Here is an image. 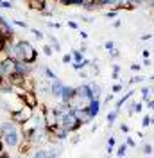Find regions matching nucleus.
I'll use <instances>...</instances> for the list:
<instances>
[{"mask_svg": "<svg viewBox=\"0 0 154 158\" xmlns=\"http://www.w3.org/2000/svg\"><path fill=\"white\" fill-rule=\"evenodd\" d=\"M147 106H149V110H154V101H152V99H149V101H147Z\"/></svg>", "mask_w": 154, "mask_h": 158, "instance_id": "40", "label": "nucleus"}, {"mask_svg": "<svg viewBox=\"0 0 154 158\" xmlns=\"http://www.w3.org/2000/svg\"><path fill=\"white\" fill-rule=\"evenodd\" d=\"M140 81H144V77H142V76L138 74V76H135V77H131V81H129V83L133 85V83H140Z\"/></svg>", "mask_w": 154, "mask_h": 158, "instance_id": "32", "label": "nucleus"}, {"mask_svg": "<svg viewBox=\"0 0 154 158\" xmlns=\"http://www.w3.org/2000/svg\"><path fill=\"white\" fill-rule=\"evenodd\" d=\"M109 56H111V58H118V56H120V52H118V49H113L111 52H109Z\"/></svg>", "mask_w": 154, "mask_h": 158, "instance_id": "37", "label": "nucleus"}, {"mask_svg": "<svg viewBox=\"0 0 154 158\" xmlns=\"http://www.w3.org/2000/svg\"><path fill=\"white\" fill-rule=\"evenodd\" d=\"M81 6L86 9H93L95 7V0H81Z\"/></svg>", "mask_w": 154, "mask_h": 158, "instance_id": "17", "label": "nucleus"}, {"mask_svg": "<svg viewBox=\"0 0 154 158\" xmlns=\"http://www.w3.org/2000/svg\"><path fill=\"white\" fill-rule=\"evenodd\" d=\"M107 146H109V148H113V146H115V137H109V140H107Z\"/></svg>", "mask_w": 154, "mask_h": 158, "instance_id": "39", "label": "nucleus"}, {"mask_svg": "<svg viewBox=\"0 0 154 158\" xmlns=\"http://www.w3.org/2000/svg\"><path fill=\"white\" fill-rule=\"evenodd\" d=\"M67 25L70 29H79V25H77V22H67Z\"/></svg>", "mask_w": 154, "mask_h": 158, "instance_id": "35", "label": "nucleus"}, {"mask_svg": "<svg viewBox=\"0 0 154 158\" xmlns=\"http://www.w3.org/2000/svg\"><path fill=\"white\" fill-rule=\"evenodd\" d=\"M142 54H144V58H145V59H149V56H151V50H149V49H145L144 52H142Z\"/></svg>", "mask_w": 154, "mask_h": 158, "instance_id": "41", "label": "nucleus"}, {"mask_svg": "<svg viewBox=\"0 0 154 158\" xmlns=\"http://www.w3.org/2000/svg\"><path fill=\"white\" fill-rule=\"evenodd\" d=\"M142 126H144V128L151 126V115H145V117H144V122H142Z\"/></svg>", "mask_w": 154, "mask_h": 158, "instance_id": "26", "label": "nucleus"}, {"mask_svg": "<svg viewBox=\"0 0 154 158\" xmlns=\"http://www.w3.org/2000/svg\"><path fill=\"white\" fill-rule=\"evenodd\" d=\"M106 16H107V18H115V16H116V11H115V9L107 11V13H106Z\"/></svg>", "mask_w": 154, "mask_h": 158, "instance_id": "36", "label": "nucleus"}, {"mask_svg": "<svg viewBox=\"0 0 154 158\" xmlns=\"http://www.w3.org/2000/svg\"><path fill=\"white\" fill-rule=\"evenodd\" d=\"M11 58L14 61H23L27 65H32L38 59V50L25 40L23 41H14L11 45Z\"/></svg>", "mask_w": 154, "mask_h": 158, "instance_id": "1", "label": "nucleus"}, {"mask_svg": "<svg viewBox=\"0 0 154 158\" xmlns=\"http://www.w3.org/2000/svg\"><path fill=\"white\" fill-rule=\"evenodd\" d=\"M14 72H16V61H14L13 58H9L6 63L0 65V74L4 76V79L9 77L11 74H14Z\"/></svg>", "mask_w": 154, "mask_h": 158, "instance_id": "6", "label": "nucleus"}, {"mask_svg": "<svg viewBox=\"0 0 154 158\" xmlns=\"http://www.w3.org/2000/svg\"><path fill=\"white\" fill-rule=\"evenodd\" d=\"M140 67H142V65H136V63H133V65H131V70H140Z\"/></svg>", "mask_w": 154, "mask_h": 158, "instance_id": "42", "label": "nucleus"}, {"mask_svg": "<svg viewBox=\"0 0 154 158\" xmlns=\"http://www.w3.org/2000/svg\"><path fill=\"white\" fill-rule=\"evenodd\" d=\"M63 90H65V85L59 81V79H56V81H50V95L56 99H61V94H63Z\"/></svg>", "mask_w": 154, "mask_h": 158, "instance_id": "7", "label": "nucleus"}, {"mask_svg": "<svg viewBox=\"0 0 154 158\" xmlns=\"http://www.w3.org/2000/svg\"><path fill=\"white\" fill-rule=\"evenodd\" d=\"M0 6H2V0H0Z\"/></svg>", "mask_w": 154, "mask_h": 158, "instance_id": "49", "label": "nucleus"}, {"mask_svg": "<svg viewBox=\"0 0 154 158\" xmlns=\"http://www.w3.org/2000/svg\"><path fill=\"white\" fill-rule=\"evenodd\" d=\"M0 7H4V9H11V7H13V4L7 2V0H2V6H0Z\"/></svg>", "mask_w": 154, "mask_h": 158, "instance_id": "31", "label": "nucleus"}, {"mask_svg": "<svg viewBox=\"0 0 154 158\" xmlns=\"http://www.w3.org/2000/svg\"><path fill=\"white\" fill-rule=\"evenodd\" d=\"M107 158H109V156H107Z\"/></svg>", "mask_w": 154, "mask_h": 158, "instance_id": "51", "label": "nucleus"}, {"mask_svg": "<svg viewBox=\"0 0 154 158\" xmlns=\"http://www.w3.org/2000/svg\"><path fill=\"white\" fill-rule=\"evenodd\" d=\"M0 158H9V155H7V153H2V155H0Z\"/></svg>", "mask_w": 154, "mask_h": 158, "instance_id": "46", "label": "nucleus"}, {"mask_svg": "<svg viewBox=\"0 0 154 158\" xmlns=\"http://www.w3.org/2000/svg\"><path fill=\"white\" fill-rule=\"evenodd\" d=\"M70 54H72V59H74L72 63H83V61H84V58H83V52H81V50H72Z\"/></svg>", "mask_w": 154, "mask_h": 158, "instance_id": "14", "label": "nucleus"}, {"mask_svg": "<svg viewBox=\"0 0 154 158\" xmlns=\"http://www.w3.org/2000/svg\"><path fill=\"white\" fill-rule=\"evenodd\" d=\"M133 94H135V92L131 90V92H127V94H125L124 97H120V99H118V101H116V104H115V110H116V111H120V106L124 104L125 101H129V99L133 97Z\"/></svg>", "mask_w": 154, "mask_h": 158, "instance_id": "13", "label": "nucleus"}, {"mask_svg": "<svg viewBox=\"0 0 154 158\" xmlns=\"http://www.w3.org/2000/svg\"><path fill=\"white\" fill-rule=\"evenodd\" d=\"M0 140H2V124H0Z\"/></svg>", "mask_w": 154, "mask_h": 158, "instance_id": "47", "label": "nucleus"}, {"mask_svg": "<svg viewBox=\"0 0 154 158\" xmlns=\"http://www.w3.org/2000/svg\"><path fill=\"white\" fill-rule=\"evenodd\" d=\"M27 6H29L32 11H39V13H43L45 7H47V2H43V0H27Z\"/></svg>", "mask_w": 154, "mask_h": 158, "instance_id": "9", "label": "nucleus"}, {"mask_svg": "<svg viewBox=\"0 0 154 158\" xmlns=\"http://www.w3.org/2000/svg\"><path fill=\"white\" fill-rule=\"evenodd\" d=\"M34 117V110L29 108V106H22L20 110H16V111H11L9 113V120L11 122H14L16 126H23L27 120H30V118Z\"/></svg>", "mask_w": 154, "mask_h": 158, "instance_id": "3", "label": "nucleus"}, {"mask_svg": "<svg viewBox=\"0 0 154 158\" xmlns=\"http://www.w3.org/2000/svg\"><path fill=\"white\" fill-rule=\"evenodd\" d=\"M30 148H32V142H29V140H23V138H22V142H20V146L16 149H18L20 155H27V153L30 151Z\"/></svg>", "mask_w": 154, "mask_h": 158, "instance_id": "11", "label": "nucleus"}, {"mask_svg": "<svg viewBox=\"0 0 154 158\" xmlns=\"http://www.w3.org/2000/svg\"><path fill=\"white\" fill-rule=\"evenodd\" d=\"M144 153L145 155H151V153H152V146H151V144H145L144 146Z\"/></svg>", "mask_w": 154, "mask_h": 158, "instance_id": "29", "label": "nucleus"}, {"mask_svg": "<svg viewBox=\"0 0 154 158\" xmlns=\"http://www.w3.org/2000/svg\"><path fill=\"white\" fill-rule=\"evenodd\" d=\"M142 95H144V101L147 102V101L151 99V88H147V86H144V88H142Z\"/></svg>", "mask_w": 154, "mask_h": 158, "instance_id": "20", "label": "nucleus"}, {"mask_svg": "<svg viewBox=\"0 0 154 158\" xmlns=\"http://www.w3.org/2000/svg\"><path fill=\"white\" fill-rule=\"evenodd\" d=\"M43 52H45V56H52V52H54V49H52L50 45H45V47H43Z\"/></svg>", "mask_w": 154, "mask_h": 158, "instance_id": "25", "label": "nucleus"}, {"mask_svg": "<svg viewBox=\"0 0 154 158\" xmlns=\"http://www.w3.org/2000/svg\"><path fill=\"white\" fill-rule=\"evenodd\" d=\"M13 23L14 25H18V27H23V29H27L29 25H27V22H22V20H13Z\"/></svg>", "mask_w": 154, "mask_h": 158, "instance_id": "22", "label": "nucleus"}, {"mask_svg": "<svg viewBox=\"0 0 154 158\" xmlns=\"http://www.w3.org/2000/svg\"><path fill=\"white\" fill-rule=\"evenodd\" d=\"M43 74L47 76L48 81H56L58 79V76H56V72H52V70L48 69V67H43Z\"/></svg>", "mask_w": 154, "mask_h": 158, "instance_id": "15", "label": "nucleus"}, {"mask_svg": "<svg viewBox=\"0 0 154 158\" xmlns=\"http://www.w3.org/2000/svg\"><path fill=\"white\" fill-rule=\"evenodd\" d=\"M120 131H122V133H129V126H127V124H122V126H120Z\"/></svg>", "mask_w": 154, "mask_h": 158, "instance_id": "38", "label": "nucleus"}, {"mask_svg": "<svg viewBox=\"0 0 154 158\" xmlns=\"http://www.w3.org/2000/svg\"><path fill=\"white\" fill-rule=\"evenodd\" d=\"M50 47H54V50H59L61 49V45H59V41L54 36H50Z\"/></svg>", "mask_w": 154, "mask_h": 158, "instance_id": "21", "label": "nucleus"}, {"mask_svg": "<svg viewBox=\"0 0 154 158\" xmlns=\"http://www.w3.org/2000/svg\"><path fill=\"white\" fill-rule=\"evenodd\" d=\"M118 74H120V65H113V79H118Z\"/></svg>", "mask_w": 154, "mask_h": 158, "instance_id": "23", "label": "nucleus"}, {"mask_svg": "<svg viewBox=\"0 0 154 158\" xmlns=\"http://www.w3.org/2000/svg\"><path fill=\"white\" fill-rule=\"evenodd\" d=\"M122 90H124V86H122L120 83H116V85H113V92H115V94H118V92H122Z\"/></svg>", "mask_w": 154, "mask_h": 158, "instance_id": "33", "label": "nucleus"}, {"mask_svg": "<svg viewBox=\"0 0 154 158\" xmlns=\"http://www.w3.org/2000/svg\"><path fill=\"white\" fill-rule=\"evenodd\" d=\"M75 95V88L74 86H65V90H63V94H61V102H65V104H68L70 102V99Z\"/></svg>", "mask_w": 154, "mask_h": 158, "instance_id": "10", "label": "nucleus"}, {"mask_svg": "<svg viewBox=\"0 0 154 158\" xmlns=\"http://www.w3.org/2000/svg\"><path fill=\"white\" fill-rule=\"evenodd\" d=\"M2 142H4L6 149H16L20 146L22 133H20V129L16 128L14 122L7 120V122L2 124Z\"/></svg>", "mask_w": 154, "mask_h": 158, "instance_id": "2", "label": "nucleus"}, {"mask_svg": "<svg viewBox=\"0 0 154 158\" xmlns=\"http://www.w3.org/2000/svg\"><path fill=\"white\" fill-rule=\"evenodd\" d=\"M30 32H32V34H34V36H36L38 40L43 38V32H41V31H38V29H30Z\"/></svg>", "mask_w": 154, "mask_h": 158, "instance_id": "27", "label": "nucleus"}, {"mask_svg": "<svg viewBox=\"0 0 154 158\" xmlns=\"http://www.w3.org/2000/svg\"><path fill=\"white\" fill-rule=\"evenodd\" d=\"M86 111L91 118H95L97 115H99V111H100V99H93V101L90 102V106L86 108Z\"/></svg>", "mask_w": 154, "mask_h": 158, "instance_id": "8", "label": "nucleus"}, {"mask_svg": "<svg viewBox=\"0 0 154 158\" xmlns=\"http://www.w3.org/2000/svg\"><path fill=\"white\" fill-rule=\"evenodd\" d=\"M72 61H74V59H72V54H65V56H63V63H65V65L72 63Z\"/></svg>", "mask_w": 154, "mask_h": 158, "instance_id": "28", "label": "nucleus"}, {"mask_svg": "<svg viewBox=\"0 0 154 158\" xmlns=\"http://www.w3.org/2000/svg\"><path fill=\"white\" fill-rule=\"evenodd\" d=\"M81 38H83V40H86V38H88V32H84V31H81Z\"/></svg>", "mask_w": 154, "mask_h": 158, "instance_id": "44", "label": "nucleus"}, {"mask_svg": "<svg viewBox=\"0 0 154 158\" xmlns=\"http://www.w3.org/2000/svg\"><path fill=\"white\" fill-rule=\"evenodd\" d=\"M7 41H9V40H6L4 36H2V34H0V50L6 47V43H7Z\"/></svg>", "mask_w": 154, "mask_h": 158, "instance_id": "34", "label": "nucleus"}, {"mask_svg": "<svg viewBox=\"0 0 154 158\" xmlns=\"http://www.w3.org/2000/svg\"><path fill=\"white\" fill-rule=\"evenodd\" d=\"M88 86H90V90H91V95H93V99H100V86H99L97 83L90 81V83H88Z\"/></svg>", "mask_w": 154, "mask_h": 158, "instance_id": "12", "label": "nucleus"}, {"mask_svg": "<svg viewBox=\"0 0 154 158\" xmlns=\"http://www.w3.org/2000/svg\"><path fill=\"white\" fill-rule=\"evenodd\" d=\"M125 153H127V144H122L120 148L116 149V156L120 158V156H125Z\"/></svg>", "mask_w": 154, "mask_h": 158, "instance_id": "19", "label": "nucleus"}, {"mask_svg": "<svg viewBox=\"0 0 154 158\" xmlns=\"http://www.w3.org/2000/svg\"><path fill=\"white\" fill-rule=\"evenodd\" d=\"M41 108V117H43V124L45 129H50L58 124V113L54 111V108H47V106H39Z\"/></svg>", "mask_w": 154, "mask_h": 158, "instance_id": "4", "label": "nucleus"}, {"mask_svg": "<svg viewBox=\"0 0 154 158\" xmlns=\"http://www.w3.org/2000/svg\"><path fill=\"white\" fill-rule=\"evenodd\" d=\"M116 117H118V111H116V110H113V111H109V113H107V124L111 126V124H113V122L116 120Z\"/></svg>", "mask_w": 154, "mask_h": 158, "instance_id": "16", "label": "nucleus"}, {"mask_svg": "<svg viewBox=\"0 0 154 158\" xmlns=\"http://www.w3.org/2000/svg\"><path fill=\"white\" fill-rule=\"evenodd\" d=\"M125 144H127V148H135V146H136V144H135V140H133L131 137H127V138H125Z\"/></svg>", "mask_w": 154, "mask_h": 158, "instance_id": "30", "label": "nucleus"}, {"mask_svg": "<svg viewBox=\"0 0 154 158\" xmlns=\"http://www.w3.org/2000/svg\"><path fill=\"white\" fill-rule=\"evenodd\" d=\"M152 94H154V88H152Z\"/></svg>", "mask_w": 154, "mask_h": 158, "instance_id": "50", "label": "nucleus"}, {"mask_svg": "<svg viewBox=\"0 0 154 158\" xmlns=\"http://www.w3.org/2000/svg\"><path fill=\"white\" fill-rule=\"evenodd\" d=\"M20 101L25 104V106H29V108H36L38 106V94L36 92H23V95L20 97Z\"/></svg>", "mask_w": 154, "mask_h": 158, "instance_id": "5", "label": "nucleus"}, {"mask_svg": "<svg viewBox=\"0 0 154 158\" xmlns=\"http://www.w3.org/2000/svg\"><path fill=\"white\" fill-rule=\"evenodd\" d=\"M63 6H81V0H58Z\"/></svg>", "mask_w": 154, "mask_h": 158, "instance_id": "18", "label": "nucleus"}, {"mask_svg": "<svg viewBox=\"0 0 154 158\" xmlns=\"http://www.w3.org/2000/svg\"><path fill=\"white\" fill-rule=\"evenodd\" d=\"M129 2H133V4H142V2H147V0H129Z\"/></svg>", "mask_w": 154, "mask_h": 158, "instance_id": "45", "label": "nucleus"}, {"mask_svg": "<svg viewBox=\"0 0 154 158\" xmlns=\"http://www.w3.org/2000/svg\"><path fill=\"white\" fill-rule=\"evenodd\" d=\"M151 38H152V34H144V36H142V40H144V41H145V40H151Z\"/></svg>", "mask_w": 154, "mask_h": 158, "instance_id": "43", "label": "nucleus"}, {"mask_svg": "<svg viewBox=\"0 0 154 158\" xmlns=\"http://www.w3.org/2000/svg\"><path fill=\"white\" fill-rule=\"evenodd\" d=\"M2 81H4V76H2V74H0V85H2Z\"/></svg>", "mask_w": 154, "mask_h": 158, "instance_id": "48", "label": "nucleus"}, {"mask_svg": "<svg viewBox=\"0 0 154 158\" xmlns=\"http://www.w3.org/2000/svg\"><path fill=\"white\" fill-rule=\"evenodd\" d=\"M104 49H106L107 52H111V50L115 49V43H113V41H106V43H104Z\"/></svg>", "mask_w": 154, "mask_h": 158, "instance_id": "24", "label": "nucleus"}]
</instances>
